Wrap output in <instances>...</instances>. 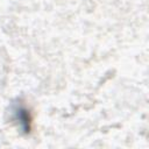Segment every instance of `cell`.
<instances>
[{"label":"cell","instance_id":"6da1fadb","mask_svg":"<svg viewBox=\"0 0 149 149\" xmlns=\"http://www.w3.org/2000/svg\"><path fill=\"white\" fill-rule=\"evenodd\" d=\"M16 118H17V120L20 121L21 126H23L24 130H26V132H27V130L29 132L31 119H30V116H29L27 109H24V108H22V107L17 108V109H16Z\"/></svg>","mask_w":149,"mask_h":149}]
</instances>
